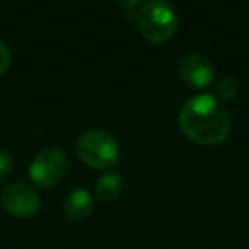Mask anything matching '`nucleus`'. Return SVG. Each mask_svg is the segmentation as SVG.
Segmentation results:
<instances>
[{
    "mask_svg": "<svg viewBox=\"0 0 249 249\" xmlns=\"http://www.w3.org/2000/svg\"><path fill=\"white\" fill-rule=\"evenodd\" d=\"M179 128L193 142L215 145L224 142L231 133V113L217 96L196 94L181 107Z\"/></svg>",
    "mask_w": 249,
    "mask_h": 249,
    "instance_id": "f257e3e1",
    "label": "nucleus"
},
{
    "mask_svg": "<svg viewBox=\"0 0 249 249\" xmlns=\"http://www.w3.org/2000/svg\"><path fill=\"white\" fill-rule=\"evenodd\" d=\"M137 24L147 41L166 43L176 35L179 28V18L171 4L164 0H150L139 9Z\"/></svg>",
    "mask_w": 249,
    "mask_h": 249,
    "instance_id": "f03ea898",
    "label": "nucleus"
},
{
    "mask_svg": "<svg viewBox=\"0 0 249 249\" xmlns=\"http://www.w3.org/2000/svg\"><path fill=\"white\" fill-rule=\"evenodd\" d=\"M79 157L94 169H109L120 162L121 150L111 133L104 130H89L77 142Z\"/></svg>",
    "mask_w": 249,
    "mask_h": 249,
    "instance_id": "7ed1b4c3",
    "label": "nucleus"
},
{
    "mask_svg": "<svg viewBox=\"0 0 249 249\" xmlns=\"http://www.w3.org/2000/svg\"><path fill=\"white\" fill-rule=\"evenodd\" d=\"M69 167V159L65 152L58 147H48L39 150L29 166V176L33 183L41 188L55 186Z\"/></svg>",
    "mask_w": 249,
    "mask_h": 249,
    "instance_id": "20e7f679",
    "label": "nucleus"
},
{
    "mask_svg": "<svg viewBox=\"0 0 249 249\" xmlns=\"http://www.w3.org/2000/svg\"><path fill=\"white\" fill-rule=\"evenodd\" d=\"M2 205L9 213L21 218H28L38 213L39 207H41V198L28 184L12 183L2 191Z\"/></svg>",
    "mask_w": 249,
    "mask_h": 249,
    "instance_id": "39448f33",
    "label": "nucleus"
},
{
    "mask_svg": "<svg viewBox=\"0 0 249 249\" xmlns=\"http://www.w3.org/2000/svg\"><path fill=\"white\" fill-rule=\"evenodd\" d=\"M181 79L193 87H207L215 79V67L201 53H186L178 63Z\"/></svg>",
    "mask_w": 249,
    "mask_h": 249,
    "instance_id": "423d86ee",
    "label": "nucleus"
},
{
    "mask_svg": "<svg viewBox=\"0 0 249 249\" xmlns=\"http://www.w3.org/2000/svg\"><path fill=\"white\" fill-rule=\"evenodd\" d=\"M65 215L72 220H84L94 210V196L87 188H73L63 201Z\"/></svg>",
    "mask_w": 249,
    "mask_h": 249,
    "instance_id": "0eeeda50",
    "label": "nucleus"
},
{
    "mask_svg": "<svg viewBox=\"0 0 249 249\" xmlns=\"http://www.w3.org/2000/svg\"><path fill=\"white\" fill-rule=\"evenodd\" d=\"M123 188V181L116 173H106L96 183V195L101 201H113L118 198Z\"/></svg>",
    "mask_w": 249,
    "mask_h": 249,
    "instance_id": "6e6552de",
    "label": "nucleus"
},
{
    "mask_svg": "<svg viewBox=\"0 0 249 249\" xmlns=\"http://www.w3.org/2000/svg\"><path fill=\"white\" fill-rule=\"evenodd\" d=\"M215 92L218 99H232L239 92V80L234 75H224L215 84Z\"/></svg>",
    "mask_w": 249,
    "mask_h": 249,
    "instance_id": "1a4fd4ad",
    "label": "nucleus"
},
{
    "mask_svg": "<svg viewBox=\"0 0 249 249\" xmlns=\"http://www.w3.org/2000/svg\"><path fill=\"white\" fill-rule=\"evenodd\" d=\"M12 171V156L7 150L0 149V183L11 174Z\"/></svg>",
    "mask_w": 249,
    "mask_h": 249,
    "instance_id": "9d476101",
    "label": "nucleus"
},
{
    "mask_svg": "<svg viewBox=\"0 0 249 249\" xmlns=\"http://www.w3.org/2000/svg\"><path fill=\"white\" fill-rule=\"evenodd\" d=\"M9 65H11V50L0 39V75L7 72Z\"/></svg>",
    "mask_w": 249,
    "mask_h": 249,
    "instance_id": "9b49d317",
    "label": "nucleus"
}]
</instances>
